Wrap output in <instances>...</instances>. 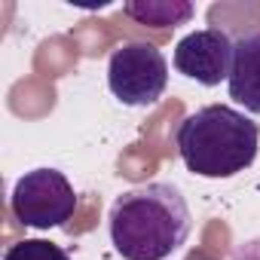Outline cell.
Wrapping results in <instances>:
<instances>
[{
  "label": "cell",
  "mask_w": 260,
  "mask_h": 260,
  "mask_svg": "<svg viewBox=\"0 0 260 260\" xmlns=\"http://www.w3.org/2000/svg\"><path fill=\"white\" fill-rule=\"evenodd\" d=\"M110 242L125 260H166L190 236L193 217L175 184L153 181L110 205Z\"/></svg>",
  "instance_id": "cell-1"
},
{
  "label": "cell",
  "mask_w": 260,
  "mask_h": 260,
  "mask_svg": "<svg viewBox=\"0 0 260 260\" xmlns=\"http://www.w3.org/2000/svg\"><path fill=\"white\" fill-rule=\"evenodd\" d=\"M260 125L236 107L208 104L178 128V153L193 175L233 178L257 159Z\"/></svg>",
  "instance_id": "cell-2"
},
{
  "label": "cell",
  "mask_w": 260,
  "mask_h": 260,
  "mask_svg": "<svg viewBox=\"0 0 260 260\" xmlns=\"http://www.w3.org/2000/svg\"><path fill=\"white\" fill-rule=\"evenodd\" d=\"M107 86L125 107H150L169 89V61L162 49L144 40L122 43L110 52Z\"/></svg>",
  "instance_id": "cell-3"
},
{
  "label": "cell",
  "mask_w": 260,
  "mask_h": 260,
  "mask_svg": "<svg viewBox=\"0 0 260 260\" xmlns=\"http://www.w3.org/2000/svg\"><path fill=\"white\" fill-rule=\"evenodd\" d=\"M74 208H77V193L58 169L25 172L10 196L13 217L34 230L64 226L74 217Z\"/></svg>",
  "instance_id": "cell-4"
},
{
  "label": "cell",
  "mask_w": 260,
  "mask_h": 260,
  "mask_svg": "<svg viewBox=\"0 0 260 260\" xmlns=\"http://www.w3.org/2000/svg\"><path fill=\"white\" fill-rule=\"evenodd\" d=\"M233 55H236V43L230 40L226 31L202 28V31H193L184 40H178L175 68H178V74H184L202 86H217V83L230 80Z\"/></svg>",
  "instance_id": "cell-5"
},
{
  "label": "cell",
  "mask_w": 260,
  "mask_h": 260,
  "mask_svg": "<svg viewBox=\"0 0 260 260\" xmlns=\"http://www.w3.org/2000/svg\"><path fill=\"white\" fill-rule=\"evenodd\" d=\"M230 98L248 113H260V31L236 43L233 71H230Z\"/></svg>",
  "instance_id": "cell-6"
},
{
  "label": "cell",
  "mask_w": 260,
  "mask_h": 260,
  "mask_svg": "<svg viewBox=\"0 0 260 260\" xmlns=\"http://www.w3.org/2000/svg\"><path fill=\"white\" fill-rule=\"evenodd\" d=\"M122 13L135 19L138 25L178 28L193 19V4H187V0H132V4L122 7Z\"/></svg>",
  "instance_id": "cell-7"
},
{
  "label": "cell",
  "mask_w": 260,
  "mask_h": 260,
  "mask_svg": "<svg viewBox=\"0 0 260 260\" xmlns=\"http://www.w3.org/2000/svg\"><path fill=\"white\" fill-rule=\"evenodd\" d=\"M4 260H71V254L46 239H22L4 251Z\"/></svg>",
  "instance_id": "cell-8"
},
{
  "label": "cell",
  "mask_w": 260,
  "mask_h": 260,
  "mask_svg": "<svg viewBox=\"0 0 260 260\" xmlns=\"http://www.w3.org/2000/svg\"><path fill=\"white\" fill-rule=\"evenodd\" d=\"M226 260H260V236L257 239H248V242H239Z\"/></svg>",
  "instance_id": "cell-9"
}]
</instances>
